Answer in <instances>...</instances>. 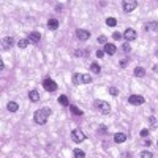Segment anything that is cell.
<instances>
[{
  "label": "cell",
  "mask_w": 158,
  "mask_h": 158,
  "mask_svg": "<svg viewBox=\"0 0 158 158\" xmlns=\"http://www.w3.org/2000/svg\"><path fill=\"white\" fill-rule=\"evenodd\" d=\"M49 114H51V111H49L48 108H41V109L35 111V114H33V120H35V123H38V125H44L46 122H48Z\"/></svg>",
  "instance_id": "1"
},
{
  "label": "cell",
  "mask_w": 158,
  "mask_h": 158,
  "mask_svg": "<svg viewBox=\"0 0 158 158\" xmlns=\"http://www.w3.org/2000/svg\"><path fill=\"white\" fill-rule=\"evenodd\" d=\"M92 82V76L90 74H81V73H74L73 74V84H90Z\"/></svg>",
  "instance_id": "2"
},
{
  "label": "cell",
  "mask_w": 158,
  "mask_h": 158,
  "mask_svg": "<svg viewBox=\"0 0 158 158\" xmlns=\"http://www.w3.org/2000/svg\"><path fill=\"white\" fill-rule=\"evenodd\" d=\"M95 108L100 111L101 114H109V112H111L109 103H106V101H103V100H96V101H95Z\"/></svg>",
  "instance_id": "3"
},
{
  "label": "cell",
  "mask_w": 158,
  "mask_h": 158,
  "mask_svg": "<svg viewBox=\"0 0 158 158\" xmlns=\"http://www.w3.org/2000/svg\"><path fill=\"white\" fill-rule=\"evenodd\" d=\"M43 87H44L46 92H55V90H57V84L49 78H46L44 81H43Z\"/></svg>",
  "instance_id": "4"
},
{
  "label": "cell",
  "mask_w": 158,
  "mask_h": 158,
  "mask_svg": "<svg viewBox=\"0 0 158 158\" xmlns=\"http://www.w3.org/2000/svg\"><path fill=\"white\" fill-rule=\"evenodd\" d=\"M144 96L141 95H130L128 96V103L133 104V106H139V104H144Z\"/></svg>",
  "instance_id": "5"
},
{
  "label": "cell",
  "mask_w": 158,
  "mask_h": 158,
  "mask_svg": "<svg viewBox=\"0 0 158 158\" xmlns=\"http://www.w3.org/2000/svg\"><path fill=\"white\" fill-rule=\"evenodd\" d=\"M71 137L74 142H82L86 139V134H84L82 130H73L71 131Z\"/></svg>",
  "instance_id": "6"
},
{
  "label": "cell",
  "mask_w": 158,
  "mask_h": 158,
  "mask_svg": "<svg viewBox=\"0 0 158 158\" xmlns=\"http://www.w3.org/2000/svg\"><path fill=\"white\" fill-rule=\"evenodd\" d=\"M136 7H137V2H136V0H123V11H127V13L133 11Z\"/></svg>",
  "instance_id": "7"
},
{
  "label": "cell",
  "mask_w": 158,
  "mask_h": 158,
  "mask_svg": "<svg viewBox=\"0 0 158 158\" xmlns=\"http://www.w3.org/2000/svg\"><path fill=\"white\" fill-rule=\"evenodd\" d=\"M136 37H137V33H136V30H134V29H127V30H125V33H123V38L127 40V41H133Z\"/></svg>",
  "instance_id": "8"
},
{
  "label": "cell",
  "mask_w": 158,
  "mask_h": 158,
  "mask_svg": "<svg viewBox=\"0 0 158 158\" xmlns=\"http://www.w3.org/2000/svg\"><path fill=\"white\" fill-rule=\"evenodd\" d=\"M2 44V48L5 49V51H8V49H11L13 48V44H14V40L11 37H7V38H3V41L0 43Z\"/></svg>",
  "instance_id": "9"
},
{
  "label": "cell",
  "mask_w": 158,
  "mask_h": 158,
  "mask_svg": "<svg viewBox=\"0 0 158 158\" xmlns=\"http://www.w3.org/2000/svg\"><path fill=\"white\" fill-rule=\"evenodd\" d=\"M76 35H78V38L81 40V41H86V40H89V38H90V32L82 30V29H79V30L76 32Z\"/></svg>",
  "instance_id": "10"
},
{
  "label": "cell",
  "mask_w": 158,
  "mask_h": 158,
  "mask_svg": "<svg viewBox=\"0 0 158 158\" xmlns=\"http://www.w3.org/2000/svg\"><path fill=\"white\" fill-rule=\"evenodd\" d=\"M29 41L37 44L38 41H41V35L38 33V32H32V33H29Z\"/></svg>",
  "instance_id": "11"
},
{
  "label": "cell",
  "mask_w": 158,
  "mask_h": 158,
  "mask_svg": "<svg viewBox=\"0 0 158 158\" xmlns=\"http://www.w3.org/2000/svg\"><path fill=\"white\" fill-rule=\"evenodd\" d=\"M104 52L109 54V55H114L117 52V48L114 44H111V43H106V44H104Z\"/></svg>",
  "instance_id": "12"
},
{
  "label": "cell",
  "mask_w": 158,
  "mask_h": 158,
  "mask_svg": "<svg viewBox=\"0 0 158 158\" xmlns=\"http://www.w3.org/2000/svg\"><path fill=\"white\" fill-rule=\"evenodd\" d=\"M48 29L49 30H57L58 29V21L57 19H49L48 21Z\"/></svg>",
  "instance_id": "13"
},
{
  "label": "cell",
  "mask_w": 158,
  "mask_h": 158,
  "mask_svg": "<svg viewBox=\"0 0 158 158\" xmlns=\"http://www.w3.org/2000/svg\"><path fill=\"white\" fill-rule=\"evenodd\" d=\"M29 98H30V101L37 103V101L40 100V93H38L37 90H30V92H29Z\"/></svg>",
  "instance_id": "14"
},
{
  "label": "cell",
  "mask_w": 158,
  "mask_h": 158,
  "mask_svg": "<svg viewBox=\"0 0 158 158\" xmlns=\"http://www.w3.org/2000/svg\"><path fill=\"white\" fill-rule=\"evenodd\" d=\"M125 139H127V136H125L123 133H116V134H114V141H116L117 144H120V142H125Z\"/></svg>",
  "instance_id": "15"
},
{
  "label": "cell",
  "mask_w": 158,
  "mask_h": 158,
  "mask_svg": "<svg viewBox=\"0 0 158 158\" xmlns=\"http://www.w3.org/2000/svg\"><path fill=\"white\" fill-rule=\"evenodd\" d=\"M7 108H8V111H10V112H16V111L19 109V104H17L16 101H10V103L7 104Z\"/></svg>",
  "instance_id": "16"
},
{
  "label": "cell",
  "mask_w": 158,
  "mask_h": 158,
  "mask_svg": "<svg viewBox=\"0 0 158 158\" xmlns=\"http://www.w3.org/2000/svg\"><path fill=\"white\" fill-rule=\"evenodd\" d=\"M145 74V70L142 68V66H136V70H134V76H137V78H141V76Z\"/></svg>",
  "instance_id": "17"
},
{
  "label": "cell",
  "mask_w": 158,
  "mask_h": 158,
  "mask_svg": "<svg viewBox=\"0 0 158 158\" xmlns=\"http://www.w3.org/2000/svg\"><path fill=\"white\" fill-rule=\"evenodd\" d=\"M106 24L109 25V27H116V25H117V19H116V17H108Z\"/></svg>",
  "instance_id": "18"
},
{
  "label": "cell",
  "mask_w": 158,
  "mask_h": 158,
  "mask_svg": "<svg viewBox=\"0 0 158 158\" xmlns=\"http://www.w3.org/2000/svg\"><path fill=\"white\" fill-rule=\"evenodd\" d=\"M58 103L62 104V106H68V98L65 95H60L58 96Z\"/></svg>",
  "instance_id": "19"
},
{
  "label": "cell",
  "mask_w": 158,
  "mask_h": 158,
  "mask_svg": "<svg viewBox=\"0 0 158 158\" xmlns=\"http://www.w3.org/2000/svg\"><path fill=\"white\" fill-rule=\"evenodd\" d=\"M90 70H92L95 74H98V73L101 71V68H100V65H98V63H92V65H90Z\"/></svg>",
  "instance_id": "20"
},
{
  "label": "cell",
  "mask_w": 158,
  "mask_h": 158,
  "mask_svg": "<svg viewBox=\"0 0 158 158\" xmlns=\"http://www.w3.org/2000/svg\"><path fill=\"white\" fill-rule=\"evenodd\" d=\"M73 153H74V158H86V153L82 150H79V149H76Z\"/></svg>",
  "instance_id": "21"
},
{
  "label": "cell",
  "mask_w": 158,
  "mask_h": 158,
  "mask_svg": "<svg viewBox=\"0 0 158 158\" xmlns=\"http://www.w3.org/2000/svg\"><path fill=\"white\" fill-rule=\"evenodd\" d=\"M27 44H29V40H19V41H17V46H19L21 49L27 48Z\"/></svg>",
  "instance_id": "22"
},
{
  "label": "cell",
  "mask_w": 158,
  "mask_h": 158,
  "mask_svg": "<svg viewBox=\"0 0 158 158\" xmlns=\"http://www.w3.org/2000/svg\"><path fill=\"white\" fill-rule=\"evenodd\" d=\"M71 112L74 114V116H82V111L79 109V108H76V106H71Z\"/></svg>",
  "instance_id": "23"
},
{
  "label": "cell",
  "mask_w": 158,
  "mask_h": 158,
  "mask_svg": "<svg viewBox=\"0 0 158 158\" xmlns=\"http://www.w3.org/2000/svg\"><path fill=\"white\" fill-rule=\"evenodd\" d=\"M122 51L125 52V54H128V52L131 51V48H130V44H128V43H123V44H122Z\"/></svg>",
  "instance_id": "24"
},
{
  "label": "cell",
  "mask_w": 158,
  "mask_h": 158,
  "mask_svg": "<svg viewBox=\"0 0 158 158\" xmlns=\"http://www.w3.org/2000/svg\"><path fill=\"white\" fill-rule=\"evenodd\" d=\"M141 158H152V153L149 150H144V152H141Z\"/></svg>",
  "instance_id": "25"
},
{
  "label": "cell",
  "mask_w": 158,
  "mask_h": 158,
  "mask_svg": "<svg viewBox=\"0 0 158 158\" xmlns=\"http://www.w3.org/2000/svg\"><path fill=\"white\" fill-rule=\"evenodd\" d=\"M109 93H111L112 96H117V95H119V90H117L116 87H111V89H109Z\"/></svg>",
  "instance_id": "26"
},
{
  "label": "cell",
  "mask_w": 158,
  "mask_h": 158,
  "mask_svg": "<svg viewBox=\"0 0 158 158\" xmlns=\"http://www.w3.org/2000/svg\"><path fill=\"white\" fill-rule=\"evenodd\" d=\"M112 37H114V40H117V41H119V40H122V33H119V32H114Z\"/></svg>",
  "instance_id": "27"
},
{
  "label": "cell",
  "mask_w": 158,
  "mask_h": 158,
  "mask_svg": "<svg viewBox=\"0 0 158 158\" xmlns=\"http://www.w3.org/2000/svg\"><path fill=\"white\" fill-rule=\"evenodd\" d=\"M98 43H100V44H106V37H103V35L98 37Z\"/></svg>",
  "instance_id": "28"
},
{
  "label": "cell",
  "mask_w": 158,
  "mask_h": 158,
  "mask_svg": "<svg viewBox=\"0 0 158 158\" xmlns=\"http://www.w3.org/2000/svg\"><path fill=\"white\" fill-rule=\"evenodd\" d=\"M157 25H158L157 22H153V24H149L147 27H149V30H157Z\"/></svg>",
  "instance_id": "29"
},
{
  "label": "cell",
  "mask_w": 158,
  "mask_h": 158,
  "mask_svg": "<svg viewBox=\"0 0 158 158\" xmlns=\"http://www.w3.org/2000/svg\"><path fill=\"white\" fill-rule=\"evenodd\" d=\"M147 134H149V130H141V136L142 137H145Z\"/></svg>",
  "instance_id": "30"
},
{
  "label": "cell",
  "mask_w": 158,
  "mask_h": 158,
  "mask_svg": "<svg viewBox=\"0 0 158 158\" xmlns=\"http://www.w3.org/2000/svg\"><path fill=\"white\" fill-rule=\"evenodd\" d=\"M103 55H104V51H96V57H103Z\"/></svg>",
  "instance_id": "31"
},
{
  "label": "cell",
  "mask_w": 158,
  "mask_h": 158,
  "mask_svg": "<svg viewBox=\"0 0 158 158\" xmlns=\"http://www.w3.org/2000/svg\"><path fill=\"white\" fill-rule=\"evenodd\" d=\"M144 144H145V145H150V144H152V141H150V139H145Z\"/></svg>",
  "instance_id": "32"
},
{
  "label": "cell",
  "mask_w": 158,
  "mask_h": 158,
  "mask_svg": "<svg viewBox=\"0 0 158 158\" xmlns=\"http://www.w3.org/2000/svg\"><path fill=\"white\" fill-rule=\"evenodd\" d=\"M3 68V60H2V58H0V70Z\"/></svg>",
  "instance_id": "33"
},
{
  "label": "cell",
  "mask_w": 158,
  "mask_h": 158,
  "mask_svg": "<svg viewBox=\"0 0 158 158\" xmlns=\"http://www.w3.org/2000/svg\"><path fill=\"white\" fill-rule=\"evenodd\" d=\"M0 49H2V44H0Z\"/></svg>",
  "instance_id": "34"
}]
</instances>
